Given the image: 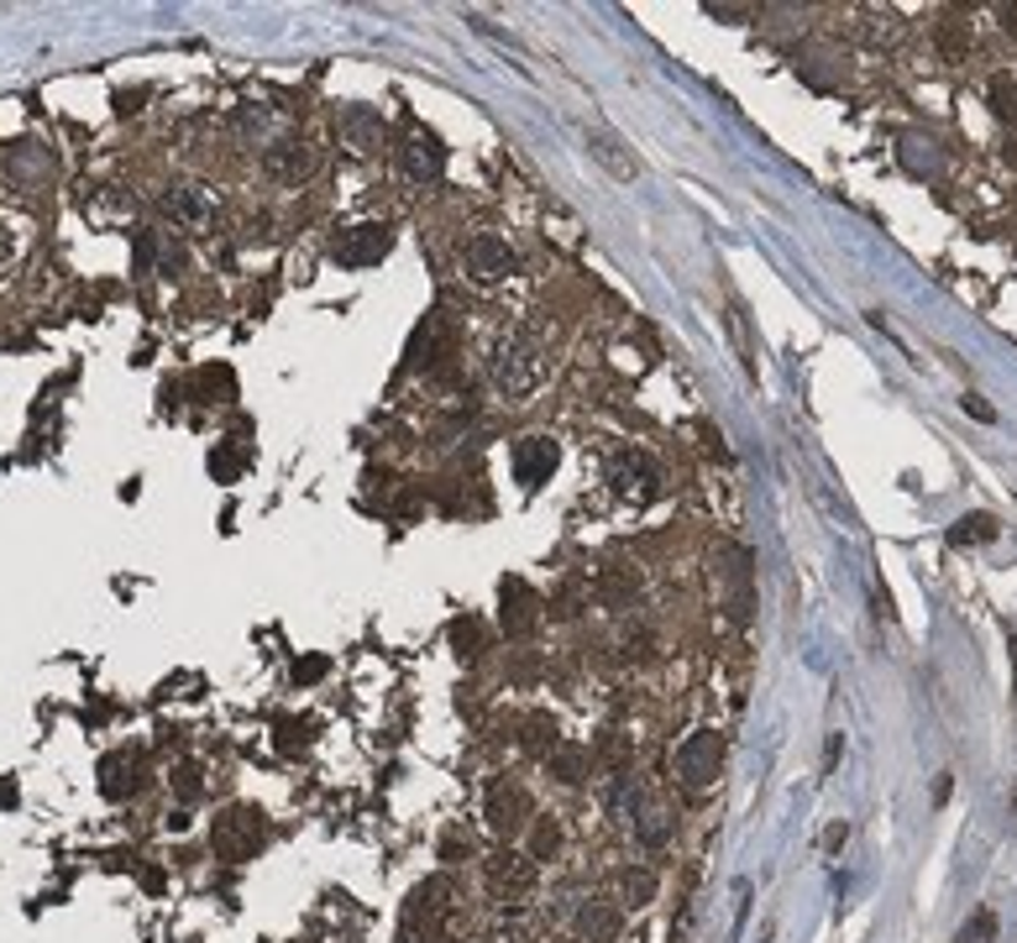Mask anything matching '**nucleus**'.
<instances>
[{
	"instance_id": "nucleus-5",
	"label": "nucleus",
	"mask_w": 1017,
	"mask_h": 943,
	"mask_svg": "<svg viewBox=\"0 0 1017 943\" xmlns=\"http://www.w3.org/2000/svg\"><path fill=\"white\" fill-rule=\"evenodd\" d=\"M462 273H467L472 284H504V278L519 273V252L508 247L504 236L478 231V236L462 241Z\"/></svg>"
},
{
	"instance_id": "nucleus-29",
	"label": "nucleus",
	"mask_w": 1017,
	"mask_h": 943,
	"mask_svg": "<svg viewBox=\"0 0 1017 943\" xmlns=\"http://www.w3.org/2000/svg\"><path fill=\"white\" fill-rule=\"evenodd\" d=\"M991 939H996V917L981 907V912H976V917H970V922L960 928V943H991Z\"/></svg>"
},
{
	"instance_id": "nucleus-31",
	"label": "nucleus",
	"mask_w": 1017,
	"mask_h": 943,
	"mask_svg": "<svg viewBox=\"0 0 1017 943\" xmlns=\"http://www.w3.org/2000/svg\"><path fill=\"white\" fill-rule=\"evenodd\" d=\"M174 791H179L184 802H194V797L205 791V781H200V765H174Z\"/></svg>"
},
{
	"instance_id": "nucleus-32",
	"label": "nucleus",
	"mask_w": 1017,
	"mask_h": 943,
	"mask_svg": "<svg viewBox=\"0 0 1017 943\" xmlns=\"http://www.w3.org/2000/svg\"><path fill=\"white\" fill-rule=\"evenodd\" d=\"M237 467H241V445H226V451H215V456H211V472L220 477V482H231V477H237Z\"/></svg>"
},
{
	"instance_id": "nucleus-10",
	"label": "nucleus",
	"mask_w": 1017,
	"mask_h": 943,
	"mask_svg": "<svg viewBox=\"0 0 1017 943\" xmlns=\"http://www.w3.org/2000/svg\"><path fill=\"white\" fill-rule=\"evenodd\" d=\"M394 252V231L383 220H362V226H347V231L331 241V258L342 267H373Z\"/></svg>"
},
{
	"instance_id": "nucleus-1",
	"label": "nucleus",
	"mask_w": 1017,
	"mask_h": 943,
	"mask_svg": "<svg viewBox=\"0 0 1017 943\" xmlns=\"http://www.w3.org/2000/svg\"><path fill=\"white\" fill-rule=\"evenodd\" d=\"M488 378L504 398H525V393L540 389L546 378V346H540L530 331H508V336L493 341L488 351Z\"/></svg>"
},
{
	"instance_id": "nucleus-15",
	"label": "nucleus",
	"mask_w": 1017,
	"mask_h": 943,
	"mask_svg": "<svg viewBox=\"0 0 1017 943\" xmlns=\"http://www.w3.org/2000/svg\"><path fill=\"white\" fill-rule=\"evenodd\" d=\"M163 210L174 215V226H184V231H205L215 220V205L205 189H194V183H174L168 194H163Z\"/></svg>"
},
{
	"instance_id": "nucleus-23",
	"label": "nucleus",
	"mask_w": 1017,
	"mask_h": 943,
	"mask_svg": "<svg viewBox=\"0 0 1017 943\" xmlns=\"http://www.w3.org/2000/svg\"><path fill=\"white\" fill-rule=\"evenodd\" d=\"M619 896H624V907H645V902L656 896V870H645V864H630V870L619 875Z\"/></svg>"
},
{
	"instance_id": "nucleus-30",
	"label": "nucleus",
	"mask_w": 1017,
	"mask_h": 943,
	"mask_svg": "<svg viewBox=\"0 0 1017 943\" xmlns=\"http://www.w3.org/2000/svg\"><path fill=\"white\" fill-rule=\"evenodd\" d=\"M603 760L614 765V776H624V771H630V760H635L630 739H624V733H609V739H603Z\"/></svg>"
},
{
	"instance_id": "nucleus-11",
	"label": "nucleus",
	"mask_w": 1017,
	"mask_h": 943,
	"mask_svg": "<svg viewBox=\"0 0 1017 943\" xmlns=\"http://www.w3.org/2000/svg\"><path fill=\"white\" fill-rule=\"evenodd\" d=\"M315 147L310 142H299V136H278L273 147H263V174L278 183H304L310 174H315Z\"/></svg>"
},
{
	"instance_id": "nucleus-17",
	"label": "nucleus",
	"mask_w": 1017,
	"mask_h": 943,
	"mask_svg": "<svg viewBox=\"0 0 1017 943\" xmlns=\"http://www.w3.org/2000/svg\"><path fill=\"white\" fill-rule=\"evenodd\" d=\"M588 153H593V163H603L614 179H635V174H641V163L624 153V142H619L609 127H588Z\"/></svg>"
},
{
	"instance_id": "nucleus-34",
	"label": "nucleus",
	"mask_w": 1017,
	"mask_h": 943,
	"mask_svg": "<svg viewBox=\"0 0 1017 943\" xmlns=\"http://www.w3.org/2000/svg\"><path fill=\"white\" fill-rule=\"evenodd\" d=\"M996 22H1002V32H1007V37H1017V5H1002V11H996Z\"/></svg>"
},
{
	"instance_id": "nucleus-26",
	"label": "nucleus",
	"mask_w": 1017,
	"mask_h": 943,
	"mask_svg": "<svg viewBox=\"0 0 1017 943\" xmlns=\"http://www.w3.org/2000/svg\"><path fill=\"white\" fill-rule=\"evenodd\" d=\"M635 834H641L645 844H667V834H671L667 812H661V808H645V812H635Z\"/></svg>"
},
{
	"instance_id": "nucleus-6",
	"label": "nucleus",
	"mask_w": 1017,
	"mask_h": 943,
	"mask_svg": "<svg viewBox=\"0 0 1017 943\" xmlns=\"http://www.w3.org/2000/svg\"><path fill=\"white\" fill-rule=\"evenodd\" d=\"M482 886L493 891V902H519L525 891L536 886V860L514 844H499L488 860H482Z\"/></svg>"
},
{
	"instance_id": "nucleus-27",
	"label": "nucleus",
	"mask_w": 1017,
	"mask_h": 943,
	"mask_svg": "<svg viewBox=\"0 0 1017 943\" xmlns=\"http://www.w3.org/2000/svg\"><path fill=\"white\" fill-rule=\"evenodd\" d=\"M991 110H996V116H1017V79L1013 74H991Z\"/></svg>"
},
{
	"instance_id": "nucleus-12",
	"label": "nucleus",
	"mask_w": 1017,
	"mask_h": 943,
	"mask_svg": "<svg viewBox=\"0 0 1017 943\" xmlns=\"http://www.w3.org/2000/svg\"><path fill=\"white\" fill-rule=\"evenodd\" d=\"M557 462H562V451H557L551 435H525V441H514V451H508L514 482H525V488H540L557 472Z\"/></svg>"
},
{
	"instance_id": "nucleus-14",
	"label": "nucleus",
	"mask_w": 1017,
	"mask_h": 943,
	"mask_svg": "<svg viewBox=\"0 0 1017 943\" xmlns=\"http://www.w3.org/2000/svg\"><path fill=\"white\" fill-rule=\"evenodd\" d=\"M142 786H147V765H142V755L116 750V755L100 760V791H106L110 802H127V797H136Z\"/></svg>"
},
{
	"instance_id": "nucleus-2",
	"label": "nucleus",
	"mask_w": 1017,
	"mask_h": 943,
	"mask_svg": "<svg viewBox=\"0 0 1017 943\" xmlns=\"http://www.w3.org/2000/svg\"><path fill=\"white\" fill-rule=\"evenodd\" d=\"M719 776H723V733L719 729L687 733L682 750H677V781H682V791L703 797L708 786H719Z\"/></svg>"
},
{
	"instance_id": "nucleus-4",
	"label": "nucleus",
	"mask_w": 1017,
	"mask_h": 943,
	"mask_svg": "<svg viewBox=\"0 0 1017 943\" xmlns=\"http://www.w3.org/2000/svg\"><path fill=\"white\" fill-rule=\"evenodd\" d=\"M211 844H215L220 860H252V855L268 844V823H263L258 808H226L215 817Z\"/></svg>"
},
{
	"instance_id": "nucleus-19",
	"label": "nucleus",
	"mask_w": 1017,
	"mask_h": 943,
	"mask_svg": "<svg viewBox=\"0 0 1017 943\" xmlns=\"http://www.w3.org/2000/svg\"><path fill=\"white\" fill-rule=\"evenodd\" d=\"M598 598H603V608L624 613L630 602L641 598V572L635 566H603L598 572Z\"/></svg>"
},
{
	"instance_id": "nucleus-28",
	"label": "nucleus",
	"mask_w": 1017,
	"mask_h": 943,
	"mask_svg": "<svg viewBox=\"0 0 1017 943\" xmlns=\"http://www.w3.org/2000/svg\"><path fill=\"white\" fill-rule=\"evenodd\" d=\"M304 744H310V724H299V718H278V750L295 755V750H304Z\"/></svg>"
},
{
	"instance_id": "nucleus-25",
	"label": "nucleus",
	"mask_w": 1017,
	"mask_h": 943,
	"mask_svg": "<svg viewBox=\"0 0 1017 943\" xmlns=\"http://www.w3.org/2000/svg\"><path fill=\"white\" fill-rule=\"evenodd\" d=\"M452 645H456V655H462V660H478V655H482V619H472V613H467V619H456V624H452Z\"/></svg>"
},
{
	"instance_id": "nucleus-8",
	"label": "nucleus",
	"mask_w": 1017,
	"mask_h": 943,
	"mask_svg": "<svg viewBox=\"0 0 1017 943\" xmlns=\"http://www.w3.org/2000/svg\"><path fill=\"white\" fill-rule=\"evenodd\" d=\"M609 488H614L624 503H650V498L661 493V467L645 456V451H614L609 456Z\"/></svg>"
},
{
	"instance_id": "nucleus-35",
	"label": "nucleus",
	"mask_w": 1017,
	"mask_h": 943,
	"mask_svg": "<svg viewBox=\"0 0 1017 943\" xmlns=\"http://www.w3.org/2000/svg\"><path fill=\"white\" fill-rule=\"evenodd\" d=\"M11 252H16V236H11V226L0 220V258H11Z\"/></svg>"
},
{
	"instance_id": "nucleus-20",
	"label": "nucleus",
	"mask_w": 1017,
	"mask_h": 943,
	"mask_svg": "<svg viewBox=\"0 0 1017 943\" xmlns=\"http://www.w3.org/2000/svg\"><path fill=\"white\" fill-rule=\"evenodd\" d=\"M719 561H723V566L714 576H719L723 587L734 593V619H745V613H750V556L740 546H729Z\"/></svg>"
},
{
	"instance_id": "nucleus-9",
	"label": "nucleus",
	"mask_w": 1017,
	"mask_h": 943,
	"mask_svg": "<svg viewBox=\"0 0 1017 943\" xmlns=\"http://www.w3.org/2000/svg\"><path fill=\"white\" fill-rule=\"evenodd\" d=\"M540 613H546V602H540V593L525 576H504L499 582V624H504L508 640H530L540 629Z\"/></svg>"
},
{
	"instance_id": "nucleus-21",
	"label": "nucleus",
	"mask_w": 1017,
	"mask_h": 943,
	"mask_svg": "<svg viewBox=\"0 0 1017 943\" xmlns=\"http://www.w3.org/2000/svg\"><path fill=\"white\" fill-rule=\"evenodd\" d=\"M996 535H1002V524L991 520V514H965V520L949 529V546H986Z\"/></svg>"
},
{
	"instance_id": "nucleus-33",
	"label": "nucleus",
	"mask_w": 1017,
	"mask_h": 943,
	"mask_svg": "<svg viewBox=\"0 0 1017 943\" xmlns=\"http://www.w3.org/2000/svg\"><path fill=\"white\" fill-rule=\"evenodd\" d=\"M577 598H583L577 587H562V593L551 598V608H557V619H577V613H583V608H577Z\"/></svg>"
},
{
	"instance_id": "nucleus-13",
	"label": "nucleus",
	"mask_w": 1017,
	"mask_h": 943,
	"mask_svg": "<svg viewBox=\"0 0 1017 943\" xmlns=\"http://www.w3.org/2000/svg\"><path fill=\"white\" fill-rule=\"evenodd\" d=\"M399 168L415 183H435L441 179V168H446V147H441V136H430V131H409V136L399 142Z\"/></svg>"
},
{
	"instance_id": "nucleus-24",
	"label": "nucleus",
	"mask_w": 1017,
	"mask_h": 943,
	"mask_svg": "<svg viewBox=\"0 0 1017 943\" xmlns=\"http://www.w3.org/2000/svg\"><path fill=\"white\" fill-rule=\"evenodd\" d=\"M562 849V828L551 823V817H530V860H546V855H557Z\"/></svg>"
},
{
	"instance_id": "nucleus-16",
	"label": "nucleus",
	"mask_w": 1017,
	"mask_h": 943,
	"mask_svg": "<svg viewBox=\"0 0 1017 943\" xmlns=\"http://www.w3.org/2000/svg\"><path fill=\"white\" fill-rule=\"evenodd\" d=\"M572 933L577 943H619V912L609 902H583L572 917Z\"/></svg>"
},
{
	"instance_id": "nucleus-3",
	"label": "nucleus",
	"mask_w": 1017,
	"mask_h": 943,
	"mask_svg": "<svg viewBox=\"0 0 1017 943\" xmlns=\"http://www.w3.org/2000/svg\"><path fill=\"white\" fill-rule=\"evenodd\" d=\"M452 881L446 875H430V881H420V886L409 891V902H404V939H420L426 933L430 939H441V928H446V917H452Z\"/></svg>"
},
{
	"instance_id": "nucleus-36",
	"label": "nucleus",
	"mask_w": 1017,
	"mask_h": 943,
	"mask_svg": "<svg viewBox=\"0 0 1017 943\" xmlns=\"http://www.w3.org/2000/svg\"><path fill=\"white\" fill-rule=\"evenodd\" d=\"M965 409H970V415H976V419H991V409H986V404H981V398H976V393H965Z\"/></svg>"
},
{
	"instance_id": "nucleus-22",
	"label": "nucleus",
	"mask_w": 1017,
	"mask_h": 943,
	"mask_svg": "<svg viewBox=\"0 0 1017 943\" xmlns=\"http://www.w3.org/2000/svg\"><path fill=\"white\" fill-rule=\"evenodd\" d=\"M519 744L525 750H536V755H551V744H557V718L551 713H525V724H519Z\"/></svg>"
},
{
	"instance_id": "nucleus-7",
	"label": "nucleus",
	"mask_w": 1017,
	"mask_h": 943,
	"mask_svg": "<svg viewBox=\"0 0 1017 943\" xmlns=\"http://www.w3.org/2000/svg\"><path fill=\"white\" fill-rule=\"evenodd\" d=\"M530 817H536V812H530V797H525V786L519 781H493L488 786V797H482V823L504 838V844L525 834Z\"/></svg>"
},
{
	"instance_id": "nucleus-18",
	"label": "nucleus",
	"mask_w": 1017,
	"mask_h": 943,
	"mask_svg": "<svg viewBox=\"0 0 1017 943\" xmlns=\"http://www.w3.org/2000/svg\"><path fill=\"white\" fill-rule=\"evenodd\" d=\"M546 771H551L562 786H583L588 781V771H593V755L583 750V744H572V739H557L551 755H546Z\"/></svg>"
}]
</instances>
